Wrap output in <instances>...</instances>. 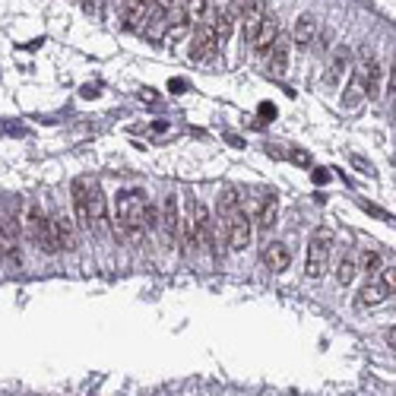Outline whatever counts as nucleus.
Listing matches in <instances>:
<instances>
[{
  "label": "nucleus",
  "instance_id": "obj_14",
  "mask_svg": "<svg viewBox=\"0 0 396 396\" xmlns=\"http://www.w3.org/2000/svg\"><path fill=\"white\" fill-rule=\"evenodd\" d=\"M349 60H352V51L345 45H336L333 48V58H330V64H326V83L330 86H339V79H343V73H345V67H349Z\"/></svg>",
  "mask_w": 396,
  "mask_h": 396
},
{
  "label": "nucleus",
  "instance_id": "obj_3",
  "mask_svg": "<svg viewBox=\"0 0 396 396\" xmlns=\"http://www.w3.org/2000/svg\"><path fill=\"white\" fill-rule=\"evenodd\" d=\"M222 222H225V241H229L231 250H244L250 244V235H254V219L244 206H235V210H222Z\"/></svg>",
  "mask_w": 396,
  "mask_h": 396
},
{
  "label": "nucleus",
  "instance_id": "obj_30",
  "mask_svg": "<svg viewBox=\"0 0 396 396\" xmlns=\"http://www.w3.org/2000/svg\"><path fill=\"white\" fill-rule=\"evenodd\" d=\"M383 339H387V345H390V349H396V326H390V330L383 333Z\"/></svg>",
  "mask_w": 396,
  "mask_h": 396
},
{
  "label": "nucleus",
  "instance_id": "obj_17",
  "mask_svg": "<svg viewBox=\"0 0 396 396\" xmlns=\"http://www.w3.org/2000/svg\"><path fill=\"white\" fill-rule=\"evenodd\" d=\"M387 301V288H383L381 279H368L362 286V292H358V305L362 307H377Z\"/></svg>",
  "mask_w": 396,
  "mask_h": 396
},
{
  "label": "nucleus",
  "instance_id": "obj_12",
  "mask_svg": "<svg viewBox=\"0 0 396 396\" xmlns=\"http://www.w3.org/2000/svg\"><path fill=\"white\" fill-rule=\"evenodd\" d=\"M276 39H279V23H276V16H267L263 26H260V32H257V39H254V51L263 54V58H269Z\"/></svg>",
  "mask_w": 396,
  "mask_h": 396
},
{
  "label": "nucleus",
  "instance_id": "obj_23",
  "mask_svg": "<svg viewBox=\"0 0 396 396\" xmlns=\"http://www.w3.org/2000/svg\"><path fill=\"white\" fill-rule=\"evenodd\" d=\"M231 20H235V10H225V13H219V20L212 23V29H216L219 41L229 39V32H231Z\"/></svg>",
  "mask_w": 396,
  "mask_h": 396
},
{
  "label": "nucleus",
  "instance_id": "obj_7",
  "mask_svg": "<svg viewBox=\"0 0 396 396\" xmlns=\"http://www.w3.org/2000/svg\"><path fill=\"white\" fill-rule=\"evenodd\" d=\"M219 45H222V41H219L212 23H200L197 32H193V39H191V60H206Z\"/></svg>",
  "mask_w": 396,
  "mask_h": 396
},
{
  "label": "nucleus",
  "instance_id": "obj_27",
  "mask_svg": "<svg viewBox=\"0 0 396 396\" xmlns=\"http://www.w3.org/2000/svg\"><path fill=\"white\" fill-rule=\"evenodd\" d=\"M292 162H298V165H311V155H307L305 149H292Z\"/></svg>",
  "mask_w": 396,
  "mask_h": 396
},
{
  "label": "nucleus",
  "instance_id": "obj_29",
  "mask_svg": "<svg viewBox=\"0 0 396 396\" xmlns=\"http://www.w3.org/2000/svg\"><path fill=\"white\" fill-rule=\"evenodd\" d=\"M314 181H317V184H326V181H330V172H324V168H314Z\"/></svg>",
  "mask_w": 396,
  "mask_h": 396
},
{
  "label": "nucleus",
  "instance_id": "obj_16",
  "mask_svg": "<svg viewBox=\"0 0 396 396\" xmlns=\"http://www.w3.org/2000/svg\"><path fill=\"white\" fill-rule=\"evenodd\" d=\"M292 41H295L298 48H311V41H317V20H314L311 13H305L298 23H295Z\"/></svg>",
  "mask_w": 396,
  "mask_h": 396
},
{
  "label": "nucleus",
  "instance_id": "obj_22",
  "mask_svg": "<svg viewBox=\"0 0 396 396\" xmlns=\"http://www.w3.org/2000/svg\"><path fill=\"white\" fill-rule=\"evenodd\" d=\"M155 0H130V10H127V16H130V23H140V20H146V13H149V7H153Z\"/></svg>",
  "mask_w": 396,
  "mask_h": 396
},
{
  "label": "nucleus",
  "instance_id": "obj_28",
  "mask_svg": "<svg viewBox=\"0 0 396 396\" xmlns=\"http://www.w3.org/2000/svg\"><path fill=\"white\" fill-rule=\"evenodd\" d=\"M387 92H390V96L396 98V64L390 67V83H387Z\"/></svg>",
  "mask_w": 396,
  "mask_h": 396
},
{
  "label": "nucleus",
  "instance_id": "obj_19",
  "mask_svg": "<svg viewBox=\"0 0 396 396\" xmlns=\"http://www.w3.org/2000/svg\"><path fill=\"white\" fill-rule=\"evenodd\" d=\"M206 10H210V0H184V20L187 23H203Z\"/></svg>",
  "mask_w": 396,
  "mask_h": 396
},
{
  "label": "nucleus",
  "instance_id": "obj_2",
  "mask_svg": "<svg viewBox=\"0 0 396 396\" xmlns=\"http://www.w3.org/2000/svg\"><path fill=\"white\" fill-rule=\"evenodd\" d=\"M146 210H149V197L146 191H124L115 203V219H117V231L127 238H140L146 231Z\"/></svg>",
  "mask_w": 396,
  "mask_h": 396
},
{
  "label": "nucleus",
  "instance_id": "obj_25",
  "mask_svg": "<svg viewBox=\"0 0 396 396\" xmlns=\"http://www.w3.org/2000/svg\"><path fill=\"white\" fill-rule=\"evenodd\" d=\"M162 225V216H159V210H155L153 203H149V210H146V229H159Z\"/></svg>",
  "mask_w": 396,
  "mask_h": 396
},
{
  "label": "nucleus",
  "instance_id": "obj_11",
  "mask_svg": "<svg viewBox=\"0 0 396 396\" xmlns=\"http://www.w3.org/2000/svg\"><path fill=\"white\" fill-rule=\"evenodd\" d=\"M263 20H267V0H250L248 10H244V39H248L250 45H254Z\"/></svg>",
  "mask_w": 396,
  "mask_h": 396
},
{
  "label": "nucleus",
  "instance_id": "obj_18",
  "mask_svg": "<svg viewBox=\"0 0 396 396\" xmlns=\"http://www.w3.org/2000/svg\"><path fill=\"white\" fill-rule=\"evenodd\" d=\"M355 273H358L355 254H343V257H339V263H336V282H339V286H349V282L355 279Z\"/></svg>",
  "mask_w": 396,
  "mask_h": 396
},
{
  "label": "nucleus",
  "instance_id": "obj_20",
  "mask_svg": "<svg viewBox=\"0 0 396 396\" xmlns=\"http://www.w3.org/2000/svg\"><path fill=\"white\" fill-rule=\"evenodd\" d=\"M358 269H362L368 279H377V273L383 269L381 267V254H377V250H364V254H362V267H358Z\"/></svg>",
  "mask_w": 396,
  "mask_h": 396
},
{
  "label": "nucleus",
  "instance_id": "obj_10",
  "mask_svg": "<svg viewBox=\"0 0 396 396\" xmlns=\"http://www.w3.org/2000/svg\"><path fill=\"white\" fill-rule=\"evenodd\" d=\"M362 98H368V60L364 64L355 67V73H352V83L345 86V108H355Z\"/></svg>",
  "mask_w": 396,
  "mask_h": 396
},
{
  "label": "nucleus",
  "instance_id": "obj_4",
  "mask_svg": "<svg viewBox=\"0 0 396 396\" xmlns=\"http://www.w3.org/2000/svg\"><path fill=\"white\" fill-rule=\"evenodd\" d=\"M330 250H333V231L330 229H317L307 241V263H305V273L311 279L326 273V263H330Z\"/></svg>",
  "mask_w": 396,
  "mask_h": 396
},
{
  "label": "nucleus",
  "instance_id": "obj_13",
  "mask_svg": "<svg viewBox=\"0 0 396 396\" xmlns=\"http://www.w3.org/2000/svg\"><path fill=\"white\" fill-rule=\"evenodd\" d=\"M263 263H267L273 273H286L288 263H292V254H288V248L282 241H269L267 248H263Z\"/></svg>",
  "mask_w": 396,
  "mask_h": 396
},
{
  "label": "nucleus",
  "instance_id": "obj_1",
  "mask_svg": "<svg viewBox=\"0 0 396 396\" xmlns=\"http://www.w3.org/2000/svg\"><path fill=\"white\" fill-rule=\"evenodd\" d=\"M73 212L83 229H98L105 222V193L96 178H77L73 184Z\"/></svg>",
  "mask_w": 396,
  "mask_h": 396
},
{
  "label": "nucleus",
  "instance_id": "obj_24",
  "mask_svg": "<svg viewBox=\"0 0 396 396\" xmlns=\"http://www.w3.org/2000/svg\"><path fill=\"white\" fill-rule=\"evenodd\" d=\"M381 282H383V288H387V295H396V267H383Z\"/></svg>",
  "mask_w": 396,
  "mask_h": 396
},
{
  "label": "nucleus",
  "instance_id": "obj_9",
  "mask_svg": "<svg viewBox=\"0 0 396 396\" xmlns=\"http://www.w3.org/2000/svg\"><path fill=\"white\" fill-rule=\"evenodd\" d=\"M51 231H54V244H58V250H73L77 248V229H73L70 216H64V212L51 216Z\"/></svg>",
  "mask_w": 396,
  "mask_h": 396
},
{
  "label": "nucleus",
  "instance_id": "obj_8",
  "mask_svg": "<svg viewBox=\"0 0 396 396\" xmlns=\"http://www.w3.org/2000/svg\"><path fill=\"white\" fill-rule=\"evenodd\" d=\"M276 216H279V200H276L273 191H263V197L257 200V210H254V225L257 229H273Z\"/></svg>",
  "mask_w": 396,
  "mask_h": 396
},
{
  "label": "nucleus",
  "instance_id": "obj_6",
  "mask_svg": "<svg viewBox=\"0 0 396 396\" xmlns=\"http://www.w3.org/2000/svg\"><path fill=\"white\" fill-rule=\"evenodd\" d=\"M162 229H165L168 241L178 248V244H184V216H181L178 210V197H168L165 206H162Z\"/></svg>",
  "mask_w": 396,
  "mask_h": 396
},
{
  "label": "nucleus",
  "instance_id": "obj_5",
  "mask_svg": "<svg viewBox=\"0 0 396 396\" xmlns=\"http://www.w3.org/2000/svg\"><path fill=\"white\" fill-rule=\"evenodd\" d=\"M26 229H29V238H32V244H35L39 250H45V254H60L58 244H54L51 219H48L35 203L26 210Z\"/></svg>",
  "mask_w": 396,
  "mask_h": 396
},
{
  "label": "nucleus",
  "instance_id": "obj_26",
  "mask_svg": "<svg viewBox=\"0 0 396 396\" xmlns=\"http://www.w3.org/2000/svg\"><path fill=\"white\" fill-rule=\"evenodd\" d=\"M174 7H178V0H155V13H159V16L172 13Z\"/></svg>",
  "mask_w": 396,
  "mask_h": 396
},
{
  "label": "nucleus",
  "instance_id": "obj_15",
  "mask_svg": "<svg viewBox=\"0 0 396 396\" xmlns=\"http://www.w3.org/2000/svg\"><path fill=\"white\" fill-rule=\"evenodd\" d=\"M288 48H292V39L288 35H279L273 45V51H269V73L273 77H282L288 67Z\"/></svg>",
  "mask_w": 396,
  "mask_h": 396
},
{
  "label": "nucleus",
  "instance_id": "obj_21",
  "mask_svg": "<svg viewBox=\"0 0 396 396\" xmlns=\"http://www.w3.org/2000/svg\"><path fill=\"white\" fill-rule=\"evenodd\" d=\"M381 96V67L377 60H368V98Z\"/></svg>",
  "mask_w": 396,
  "mask_h": 396
}]
</instances>
